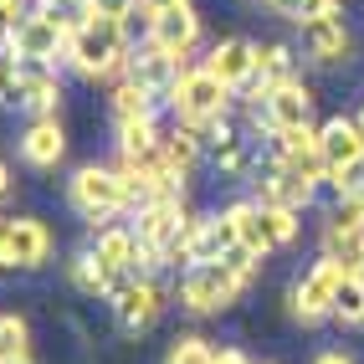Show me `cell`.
<instances>
[{
	"label": "cell",
	"instance_id": "obj_11",
	"mask_svg": "<svg viewBox=\"0 0 364 364\" xmlns=\"http://www.w3.org/2000/svg\"><path fill=\"white\" fill-rule=\"evenodd\" d=\"M180 72H185V62H180V57H169L164 46H154L149 36H144L134 52H129V72H124V77H134V82L149 92L154 103H169V92H175Z\"/></svg>",
	"mask_w": 364,
	"mask_h": 364
},
{
	"label": "cell",
	"instance_id": "obj_7",
	"mask_svg": "<svg viewBox=\"0 0 364 364\" xmlns=\"http://www.w3.org/2000/svg\"><path fill=\"white\" fill-rule=\"evenodd\" d=\"M57 252V236L36 215H0V272H41Z\"/></svg>",
	"mask_w": 364,
	"mask_h": 364
},
{
	"label": "cell",
	"instance_id": "obj_31",
	"mask_svg": "<svg viewBox=\"0 0 364 364\" xmlns=\"http://www.w3.org/2000/svg\"><path fill=\"white\" fill-rule=\"evenodd\" d=\"M262 205V200H257ZM262 215H267V231H272V247L282 252V247H293L298 241V210H282V205H262Z\"/></svg>",
	"mask_w": 364,
	"mask_h": 364
},
{
	"label": "cell",
	"instance_id": "obj_29",
	"mask_svg": "<svg viewBox=\"0 0 364 364\" xmlns=\"http://www.w3.org/2000/svg\"><path fill=\"white\" fill-rule=\"evenodd\" d=\"M215 349L210 338H200V333H180L175 344H169V354H164V364H215Z\"/></svg>",
	"mask_w": 364,
	"mask_h": 364
},
{
	"label": "cell",
	"instance_id": "obj_24",
	"mask_svg": "<svg viewBox=\"0 0 364 364\" xmlns=\"http://www.w3.org/2000/svg\"><path fill=\"white\" fill-rule=\"evenodd\" d=\"M323 257L344 267V277H364V226H349V221H333V215H328Z\"/></svg>",
	"mask_w": 364,
	"mask_h": 364
},
{
	"label": "cell",
	"instance_id": "obj_14",
	"mask_svg": "<svg viewBox=\"0 0 364 364\" xmlns=\"http://www.w3.org/2000/svg\"><path fill=\"white\" fill-rule=\"evenodd\" d=\"M303 52L318 62V67H349L354 62V31H349L344 11L303 21Z\"/></svg>",
	"mask_w": 364,
	"mask_h": 364
},
{
	"label": "cell",
	"instance_id": "obj_40",
	"mask_svg": "<svg viewBox=\"0 0 364 364\" xmlns=\"http://www.w3.org/2000/svg\"><path fill=\"white\" fill-rule=\"evenodd\" d=\"M16 364H31V359H16Z\"/></svg>",
	"mask_w": 364,
	"mask_h": 364
},
{
	"label": "cell",
	"instance_id": "obj_30",
	"mask_svg": "<svg viewBox=\"0 0 364 364\" xmlns=\"http://www.w3.org/2000/svg\"><path fill=\"white\" fill-rule=\"evenodd\" d=\"M344 0H272V16H287V21H313V16H338Z\"/></svg>",
	"mask_w": 364,
	"mask_h": 364
},
{
	"label": "cell",
	"instance_id": "obj_4",
	"mask_svg": "<svg viewBox=\"0 0 364 364\" xmlns=\"http://www.w3.org/2000/svg\"><path fill=\"white\" fill-rule=\"evenodd\" d=\"M67 205L77 210L92 231H98V226H113L118 215L129 210V190H124L118 164H82V169H72V180H67Z\"/></svg>",
	"mask_w": 364,
	"mask_h": 364
},
{
	"label": "cell",
	"instance_id": "obj_34",
	"mask_svg": "<svg viewBox=\"0 0 364 364\" xmlns=\"http://www.w3.org/2000/svg\"><path fill=\"white\" fill-rule=\"evenodd\" d=\"M175 6H185V0H139V16H144V26H149L154 16H164V11H175Z\"/></svg>",
	"mask_w": 364,
	"mask_h": 364
},
{
	"label": "cell",
	"instance_id": "obj_3",
	"mask_svg": "<svg viewBox=\"0 0 364 364\" xmlns=\"http://www.w3.org/2000/svg\"><path fill=\"white\" fill-rule=\"evenodd\" d=\"M190 205L185 196H159L149 205L134 210V236H139V252H144V272L154 267H180V247H185V231H190Z\"/></svg>",
	"mask_w": 364,
	"mask_h": 364
},
{
	"label": "cell",
	"instance_id": "obj_23",
	"mask_svg": "<svg viewBox=\"0 0 364 364\" xmlns=\"http://www.w3.org/2000/svg\"><path fill=\"white\" fill-rule=\"evenodd\" d=\"M226 221L236 226V247L247 252L252 262H267L277 247H272V231H267V215H262V205L257 200H236V205H226Z\"/></svg>",
	"mask_w": 364,
	"mask_h": 364
},
{
	"label": "cell",
	"instance_id": "obj_13",
	"mask_svg": "<svg viewBox=\"0 0 364 364\" xmlns=\"http://www.w3.org/2000/svg\"><path fill=\"white\" fill-rule=\"evenodd\" d=\"M92 257L108 267V277L124 287L129 277H144V252H139V236L129 221H113V226H98L92 231Z\"/></svg>",
	"mask_w": 364,
	"mask_h": 364
},
{
	"label": "cell",
	"instance_id": "obj_5",
	"mask_svg": "<svg viewBox=\"0 0 364 364\" xmlns=\"http://www.w3.org/2000/svg\"><path fill=\"white\" fill-rule=\"evenodd\" d=\"M231 103H236V92H231L226 82H215L210 72L196 62V67H185V72H180V82H175V92H169V103H164V108L175 113V124L205 134L210 124L231 118Z\"/></svg>",
	"mask_w": 364,
	"mask_h": 364
},
{
	"label": "cell",
	"instance_id": "obj_10",
	"mask_svg": "<svg viewBox=\"0 0 364 364\" xmlns=\"http://www.w3.org/2000/svg\"><path fill=\"white\" fill-rule=\"evenodd\" d=\"M313 108H318L313 87H308L303 77H282V82L262 98V108H257V129H267L272 139L287 134V129H308V124H313Z\"/></svg>",
	"mask_w": 364,
	"mask_h": 364
},
{
	"label": "cell",
	"instance_id": "obj_38",
	"mask_svg": "<svg viewBox=\"0 0 364 364\" xmlns=\"http://www.w3.org/2000/svg\"><path fill=\"white\" fill-rule=\"evenodd\" d=\"M252 6H267V11H272V0H252Z\"/></svg>",
	"mask_w": 364,
	"mask_h": 364
},
{
	"label": "cell",
	"instance_id": "obj_28",
	"mask_svg": "<svg viewBox=\"0 0 364 364\" xmlns=\"http://www.w3.org/2000/svg\"><path fill=\"white\" fill-rule=\"evenodd\" d=\"M333 323L338 328H364V277H344V282H338Z\"/></svg>",
	"mask_w": 364,
	"mask_h": 364
},
{
	"label": "cell",
	"instance_id": "obj_16",
	"mask_svg": "<svg viewBox=\"0 0 364 364\" xmlns=\"http://www.w3.org/2000/svg\"><path fill=\"white\" fill-rule=\"evenodd\" d=\"M200 67L215 82H226L231 92H241L257 77V41L252 36H221V41H210V52H205Z\"/></svg>",
	"mask_w": 364,
	"mask_h": 364
},
{
	"label": "cell",
	"instance_id": "obj_27",
	"mask_svg": "<svg viewBox=\"0 0 364 364\" xmlns=\"http://www.w3.org/2000/svg\"><path fill=\"white\" fill-rule=\"evenodd\" d=\"M31 359V323L21 313H0V364Z\"/></svg>",
	"mask_w": 364,
	"mask_h": 364
},
{
	"label": "cell",
	"instance_id": "obj_8",
	"mask_svg": "<svg viewBox=\"0 0 364 364\" xmlns=\"http://www.w3.org/2000/svg\"><path fill=\"white\" fill-rule=\"evenodd\" d=\"M318 149H323V185H333V196H344L349 175L364 164V129L359 118L333 113L318 124Z\"/></svg>",
	"mask_w": 364,
	"mask_h": 364
},
{
	"label": "cell",
	"instance_id": "obj_21",
	"mask_svg": "<svg viewBox=\"0 0 364 364\" xmlns=\"http://www.w3.org/2000/svg\"><path fill=\"white\" fill-rule=\"evenodd\" d=\"M272 144H277L272 154H277L282 164H293L303 180L323 185V149H318V124H308V129H287V134H277Z\"/></svg>",
	"mask_w": 364,
	"mask_h": 364
},
{
	"label": "cell",
	"instance_id": "obj_1",
	"mask_svg": "<svg viewBox=\"0 0 364 364\" xmlns=\"http://www.w3.org/2000/svg\"><path fill=\"white\" fill-rule=\"evenodd\" d=\"M129 52H134V36H129L124 21L77 16V21H72V36H67L62 67L77 72L82 82H118L129 72Z\"/></svg>",
	"mask_w": 364,
	"mask_h": 364
},
{
	"label": "cell",
	"instance_id": "obj_35",
	"mask_svg": "<svg viewBox=\"0 0 364 364\" xmlns=\"http://www.w3.org/2000/svg\"><path fill=\"white\" fill-rule=\"evenodd\" d=\"M215 364H252V359L241 354V349H221V354H215Z\"/></svg>",
	"mask_w": 364,
	"mask_h": 364
},
{
	"label": "cell",
	"instance_id": "obj_25",
	"mask_svg": "<svg viewBox=\"0 0 364 364\" xmlns=\"http://www.w3.org/2000/svg\"><path fill=\"white\" fill-rule=\"evenodd\" d=\"M67 277H72V287H77L82 298H113V293H118V282L108 277V267L92 257V247L67 262Z\"/></svg>",
	"mask_w": 364,
	"mask_h": 364
},
{
	"label": "cell",
	"instance_id": "obj_12",
	"mask_svg": "<svg viewBox=\"0 0 364 364\" xmlns=\"http://www.w3.org/2000/svg\"><path fill=\"white\" fill-rule=\"evenodd\" d=\"M164 313V287L154 277H129L124 287L113 293V318L124 333H149Z\"/></svg>",
	"mask_w": 364,
	"mask_h": 364
},
{
	"label": "cell",
	"instance_id": "obj_6",
	"mask_svg": "<svg viewBox=\"0 0 364 364\" xmlns=\"http://www.w3.org/2000/svg\"><path fill=\"white\" fill-rule=\"evenodd\" d=\"M67 36H72V21L52 6H31L21 16V26L6 31V52L16 62H41V67H62L67 57Z\"/></svg>",
	"mask_w": 364,
	"mask_h": 364
},
{
	"label": "cell",
	"instance_id": "obj_33",
	"mask_svg": "<svg viewBox=\"0 0 364 364\" xmlns=\"http://www.w3.org/2000/svg\"><path fill=\"white\" fill-rule=\"evenodd\" d=\"M16 72H21V62L0 46V108H16Z\"/></svg>",
	"mask_w": 364,
	"mask_h": 364
},
{
	"label": "cell",
	"instance_id": "obj_20",
	"mask_svg": "<svg viewBox=\"0 0 364 364\" xmlns=\"http://www.w3.org/2000/svg\"><path fill=\"white\" fill-rule=\"evenodd\" d=\"M21 159H26L31 169H57L67 159V129H62V118H31L26 134H21Z\"/></svg>",
	"mask_w": 364,
	"mask_h": 364
},
{
	"label": "cell",
	"instance_id": "obj_32",
	"mask_svg": "<svg viewBox=\"0 0 364 364\" xmlns=\"http://www.w3.org/2000/svg\"><path fill=\"white\" fill-rule=\"evenodd\" d=\"M82 16H108V21H124V26L134 31L139 0H82Z\"/></svg>",
	"mask_w": 364,
	"mask_h": 364
},
{
	"label": "cell",
	"instance_id": "obj_15",
	"mask_svg": "<svg viewBox=\"0 0 364 364\" xmlns=\"http://www.w3.org/2000/svg\"><path fill=\"white\" fill-rule=\"evenodd\" d=\"M313 196H318V185L303 180L293 164H282L277 154L267 159V169H257V200L262 205H282V210H308Z\"/></svg>",
	"mask_w": 364,
	"mask_h": 364
},
{
	"label": "cell",
	"instance_id": "obj_2",
	"mask_svg": "<svg viewBox=\"0 0 364 364\" xmlns=\"http://www.w3.org/2000/svg\"><path fill=\"white\" fill-rule=\"evenodd\" d=\"M262 272V262H252L247 252H231L226 262H196L180 272V308L210 318V313H226L241 293L252 287V277Z\"/></svg>",
	"mask_w": 364,
	"mask_h": 364
},
{
	"label": "cell",
	"instance_id": "obj_17",
	"mask_svg": "<svg viewBox=\"0 0 364 364\" xmlns=\"http://www.w3.org/2000/svg\"><path fill=\"white\" fill-rule=\"evenodd\" d=\"M144 36H149L154 46H164L169 57H180L185 67H190V52L200 46V16H196V6H175V11H164V16H154L149 26H144Z\"/></svg>",
	"mask_w": 364,
	"mask_h": 364
},
{
	"label": "cell",
	"instance_id": "obj_19",
	"mask_svg": "<svg viewBox=\"0 0 364 364\" xmlns=\"http://www.w3.org/2000/svg\"><path fill=\"white\" fill-rule=\"evenodd\" d=\"M200 139H205V154L215 159V169H221V175H231V180L252 175V144H247V134H241V129L231 124V118L210 124Z\"/></svg>",
	"mask_w": 364,
	"mask_h": 364
},
{
	"label": "cell",
	"instance_id": "obj_37",
	"mask_svg": "<svg viewBox=\"0 0 364 364\" xmlns=\"http://www.w3.org/2000/svg\"><path fill=\"white\" fill-rule=\"evenodd\" d=\"M11 185H16V180H11V164H6V159H0V200H6V196H11Z\"/></svg>",
	"mask_w": 364,
	"mask_h": 364
},
{
	"label": "cell",
	"instance_id": "obj_22",
	"mask_svg": "<svg viewBox=\"0 0 364 364\" xmlns=\"http://www.w3.org/2000/svg\"><path fill=\"white\" fill-rule=\"evenodd\" d=\"M159 159H164L169 175L185 185V180L200 169V159H205V139H200L196 129H185V124H169V129L159 134Z\"/></svg>",
	"mask_w": 364,
	"mask_h": 364
},
{
	"label": "cell",
	"instance_id": "obj_18",
	"mask_svg": "<svg viewBox=\"0 0 364 364\" xmlns=\"http://www.w3.org/2000/svg\"><path fill=\"white\" fill-rule=\"evenodd\" d=\"M16 108H26L31 118H57V108H62V77H57V67L21 62V72H16Z\"/></svg>",
	"mask_w": 364,
	"mask_h": 364
},
{
	"label": "cell",
	"instance_id": "obj_39",
	"mask_svg": "<svg viewBox=\"0 0 364 364\" xmlns=\"http://www.w3.org/2000/svg\"><path fill=\"white\" fill-rule=\"evenodd\" d=\"M359 129H364V108H359Z\"/></svg>",
	"mask_w": 364,
	"mask_h": 364
},
{
	"label": "cell",
	"instance_id": "obj_36",
	"mask_svg": "<svg viewBox=\"0 0 364 364\" xmlns=\"http://www.w3.org/2000/svg\"><path fill=\"white\" fill-rule=\"evenodd\" d=\"M313 364H354V359H349V354H338V349H323V354L313 359Z\"/></svg>",
	"mask_w": 364,
	"mask_h": 364
},
{
	"label": "cell",
	"instance_id": "obj_26",
	"mask_svg": "<svg viewBox=\"0 0 364 364\" xmlns=\"http://www.w3.org/2000/svg\"><path fill=\"white\" fill-rule=\"evenodd\" d=\"M108 108H113V124H118V118H154V113H159V103H154L134 77H118V82H113Z\"/></svg>",
	"mask_w": 364,
	"mask_h": 364
},
{
	"label": "cell",
	"instance_id": "obj_9",
	"mask_svg": "<svg viewBox=\"0 0 364 364\" xmlns=\"http://www.w3.org/2000/svg\"><path fill=\"white\" fill-rule=\"evenodd\" d=\"M338 282H344V267L318 257L308 267V272L293 282V293H287V303H293V318L298 323H323L333 318V298H338Z\"/></svg>",
	"mask_w": 364,
	"mask_h": 364
}]
</instances>
